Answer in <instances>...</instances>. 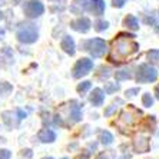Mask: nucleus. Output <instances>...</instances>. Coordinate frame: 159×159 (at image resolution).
Segmentation results:
<instances>
[{"instance_id": "f257e3e1", "label": "nucleus", "mask_w": 159, "mask_h": 159, "mask_svg": "<svg viewBox=\"0 0 159 159\" xmlns=\"http://www.w3.org/2000/svg\"><path fill=\"white\" fill-rule=\"evenodd\" d=\"M139 50V44L135 40H132V37H128L125 39V36H119L118 40L113 42V55H112V59H125L128 56L133 55Z\"/></svg>"}, {"instance_id": "2eb2a0df", "label": "nucleus", "mask_w": 159, "mask_h": 159, "mask_svg": "<svg viewBox=\"0 0 159 159\" xmlns=\"http://www.w3.org/2000/svg\"><path fill=\"white\" fill-rule=\"evenodd\" d=\"M123 25H125L128 29H130V30H138L139 29V22H138V19L135 17V16H132V15L126 16L125 20H123Z\"/></svg>"}, {"instance_id": "a878e982", "label": "nucleus", "mask_w": 159, "mask_h": 159, "mask_svg": "<svg viewBox=\"0 0 159 159\" xmlns=\"http://www.w3.org/2000/svg\"><path fill=\"white\" fill-rule=\"evenodd\" d=\"M116 109H118V106H116L115 103H113V105H111V106H109V107H106V109H105V115H106V116H111L112 113H113V112L116 111Z\"/></svg>"}, {"instance_id": "c756f323", "label": "nucleus", "mask_w": 159, "mask_h": 159, "mask_svg": "<svg viewBox=\"0 0 159 159\" xmlns=\"http://www.w3.org/2000/svg\"><path fill=\"white\" fill-rule=\"evenodd\" d=\"M6 83H2V85H0V95H3V88H6Z\"/></svg>"}, {"instance_id": "bb28decb", "label": "nucleus", "mask_w": 159, "mask_h": 159, "mask_svg": "<svg viewBox=\"0 0 159 159\" xmlns=\"http://www.w3.org/2000/svg\"><path fill=\"white\" fill-rule=\"evenodd\" d=\"M126 3V0H112L113 7H123V4Z\"/></svg>"}, {"instance_id": "ddd939ff", "label": "nucleus", "mask_w": 159, "mask_h": 159, "mask_svg": "<svg viewBox=\"0 0 159 159\" xmlns=\"http://www.w3.org/2000/svg\"><path fill=\"white\" fill-rule=\"evenodd\" d=\"M39 141L43 142V143H52V142L56 141V133L50 129H42L37 135Z\"/></svg>"}, {"instance_id": "dca6fc26", "label": "nucleus", "mask_w": 159, "mask_h": 159, "mask_svg": "<svg viewBox=\"0 0 159 159\" xmlns=\"http://www.w3.org/2000/svg\"><path fill=\"white\" fill-rule=\"evenodd\" d=\"M115 78L118 82H122V80H128V79L132 78V73H130L129 69H122V70H118L115 73Z\"/></svg>"}, {"instance_id": "393cba45", "label": "nucleus", "mask_w": 159, "mask_h": 159, "mask_svg": "<svg viewBox=\"0 0 159 159\" xmlns=\"http://www.w3.org/2000/svg\"><path fill=\"white\" fill-rule=\"evenodd\" d=\"M11 155V152L9 149H0V159H9Z\"/></svg>"}, {"instance_id": "cd10ccee", "label": "nucleus", "mask_w": 159, "mask_h": 159, "mask_svg": "<svg viewBox=\"0 0 159 159\" xmlns=\"http://www.w3.org/2000/svg\"><path fill=\"white\" fill-rule=\"evenodd\" d=\"M22 155L26 156V158H32V151H30V149H26V151H23Z\"/></svg>"}, {"instance_id": "f03ea898", "label": "nucleus", "mask_w": 159, "mask_h": 159, "mask_svg": "<svg viewBox=\"0 0 159 159\" xmlns=\"http://www.w3.org/2000/svg\"><path fill=\"white\" fill-rule=\"evenodd\" d=\"M158 79V72L155 67L149 66V65H141L138 67L136 80L139 83H152Z\"/></svg>"}, {"instance_id": "6ab92c4d", "label": "nucleus", "mask_w": 159, "mask_h": 159, "mask_svg": "<svg viewBox=\"0 0 159 159\" xmlns=\"http://www.w3.org/2000/svg\"><path fill=\"white\" fill-rule=\"evenodd\" d=\"M142 103L146 107H151L153 105V98L151 96V93H145L143 96H142Z\"/></svg>"}, {"instance_id": "473e14b6", "label": "nucleus", "mask_w": 159, "mask_h": 159, "mask_svg": "<svg viewBox=\"0 0 159 159\" xmlns=\"http://www.w3.org/2000/svg\"><path fill=\"white\" fill-rule=\"evenodd\" d=\"M155 93H156V98H158V99H159V86H158V88H156Z\"/></svg>"}, {"instance_id": "2f4dec72", "label": "nucleus", "mask_w": 159, "mask_h": 159, "mask_svg": "<svg viewBox=\"0 0 159 159\" xmlns=\"http://www.w3.org/2000/svg\"><path fill=\"white\" fill-rule=\"evenodd\" d=\"M3 36H4V30L0 29V39H3Z\"/></svg>"}, {"instance_id": "7c9ffc66", "label": "nucleus", "mask_w": 159, "mask_h": 159, "mask_svg": "<svg viewBox=\"0 0 159 159\" xmlns=\"http://www.w3.org/2000/svg\"><path fill=\"white\" fill-rule=\"evenodd\" d=\"M146 23H152V25H153L155 20H153V17H146Z\"/></svg>"}, {"instance_id": "a211bd4d", "label": "nucleus", "mask_w": 159, "mask_h": 159, "mask_svg": "<svg viewBox=\"0 0 159 159\" xmlns=\"http://www.w3.org/2000/svg\"><path fill=\"white\" fill-rule=\"evenodd\" d=\"M119 90V85H116V83H106V86H105V93H107V95H112V93H115Z\"/></svg>"}, {"instance_id": "412c9836", "label": "nucleus", "mask_w": 159, "mask_h": 159, "mask_svg": "<svg viewBox=\"0 0 159 159\" xmlns=\"http://www.w3.org/2000/svg\"><path fill=\"white\" fill-rule=\"evenodd\" d=\"M89 88H90V82L85 80V82H82V83H79V85H78V92L83 93V92H86Z\"/></svg>"}, {"instance_id": "5701e85b", "label": "nucleus", "mask_w": 159, "mask_h": 159, "mask_svg": "<svg viewBox=\"0 0 159 159\" xmlns=\"http://www.w3.org/2000/svg\"><path fill=\"white\" fill-rule=\"evenodd\" d=\"M115 158V155L112 153V152H102L99 156H98V159H113Z\"/></svg>"}, {"instance_id": "4468645a", "label": "nucleus", "mask_w": 159, "mask_h": 159, "mask_svg": "<svg viewBox=\"0 0 159 159\" xmlns=\"http://www.w3.org/2000/svg\"><path fill=\"white\" fill-rule=\"evenodd\" d=\"M70 118H72V122H79L82 119V111H80V106H79L78 102H72L70 103Z\"/></svg>"}, {"instance_id": "0eeeda50", "label": "nucleus", "mask_w": 159, "mask_h": 159, "mask_svg": "<svg viewBox=\"0 0 159 159\" xmlns=\"http://www.w3.org/2000/svg\"><path fill=\"white\" fill-rule=\"evenodd\" d=\"M139 116H141V111H136L135 107H129L128 111L122 112L119 122H125L126 126H132V125L136 123V120H138Z\"/></svg>"}, {"instance_id": "f704fd0d", "label": "nucleus", "mask_w": 159, "mask_h": 159, "mask_svg": "<svg viewBox=\"0 0 159 159\" xmlns=\"http://www.w3.org/2000/svg\"><path fill=\"white\" fill-rule=\"evenodd\" d=\"M43 159H53V158H50V156H49V158H43Z\"/></svg>"}, {"instance_id": "1a4fd4ad", "label": "nucleus", "mask_w": 159, "mask_h": 159, "mask_svg": "<svg viewBox=\"0 0 159 159\" xmlns=\"http://www.w3.org/2000/svg\"><path fill=\"white\" fill-rule=\"evenodd\" d=\"M149 138L145 136V135H138L133 141V148L135 151L139 152V153H145V152L149 151Z\"/></svg>"}, {"instance_id": "20e7f679", "label": "nucleus", "mask_w": 159, "mask_h": 159, "mask_svg": "<svg viewBox=\"0 0 159 159\" xmlns=\"http://www.w3.org/2000/svg\"><path fill=\"white\" fill-rule=\"evenodd\" d=\"M23 11L29 19H36L43 15L44 6L39 0H29V2H25V4H23Z\"/></svg>"}, {"instance_id": "7ed1b4c3", "label": "nucleus", "mask_w": 159, "mask_h": 159, "mask_svg": "<svg viewBox=\"0 0 159 159\" xmlns=\"http://www.w3.org/2000/svg\"><path fill=\"white\" fill-rule=\"evenodd\" d=\"M37 30L33 25H23L20 29L17 30V37L19 42H22V43H34L37 40Z\"/></svg>"}, {"instance_id": "6e6552de", "label": "nucleus", "mask_w": 159, "mask_h": 159, "mask_svg": "<svg viewBox=\"0 0 159 159\" xmlns=\"http://www.w3.org/2000/svg\"><path fill=\"white\" fill-rule=\"evenodd\" d=\"M85 9L90 13H93L95 16H102L105 11V2L103 0H89V3H86Z\"/></svg>"}, {"instance_id": "f8f14e48", "label": "nucleus", "mask_w": 159, "mask_h": 159, "mask_svg": "<svg viewBox=\"0 0 159 159\" xmlns=\"http://www.w3.org/2000/svg\"><path fill=\"white\" fill-rule=\"evenodd\" d=\"M60 46H62V49L67 53V55H70V56H73L75 52H76V50H75V49H76V46H75V40L72 39L70 36H65V37H63Z\"/></svg>"}, {"instance_id": "f3484780", "label": "nucleus", "mask_w": 159, "mask_h": 159, "mask_svg": "<svg viewBox=\"0 0 159 159\" xmlns=\"http://www.w3.org/2000/svg\"><path fill=\"white\" fill-rule=\"evenodd\" d=\"M99 141L103 145H111L113 142V135L111 132H107V130H102L99 135Z\"/></svg>"}, {"instance_id": "39448f33", "label": "nucleus", "mask_w": 159, "mask_h": 159, "mask_svg": "<svg viewBox=\"0 0 159 159\" xmlns=\"http://www.w3.org/2000/svg\"><path fill=\"white\" fill-rule=\"evenodd\" d=\"M86 50H89V53L93 57H102L106 53V42L103 39H92L86 43Z\"/></svg>"}, {"instance_id": "9b49d317", "label": "nucleus", "mask_w": 159, "mask_h": 159, "mask_svg": "<svg viewBox=\"0 0 159 159\" xmlns=\"http://www.w3.org/2000/svg\"><path fill=\"white\" fill-rule=\"evenodd\" d=\"M89 100L93 103V106H100L105 100V92L100 88L93 89V92L90 93V96H89Z\"/></svg>"}, {"instance_id": "9d476101", "label": "nucleus", "mask_w": 159, "mask_h": 159, "mask_svg": "<svg viewBox=\"0 0 159 159\" xmlns=\"http://www.w3.org/2000/svg\"><path fill=\"white\" fill-rule=\"evenodd\" d=\"M70 27L73 30H76V32L86 33V32L90 29V20H89L88 17H79L70 23Z\"/></svg>"}, {"instance_id": "423d86ee", "label": "nucleus", "mask_w": 159, "mask_h": 159, "mask_svg": "<svg viewBox=\"0 0 159 159\" xmlns=\"http://www.w3.org/2000/svg\"><path fill=\"white\" fill-rule=\"evenodd\" d=\"M92 67H93V62L90 59H88V57H83V59L78 60L73 67V78L79 79L82 76H85V75H88L89 72L92 70Z\"/></svg>"}, {"instance_id": "b1692460", "label": "nucleus", "mask_w": 159, "mask_h": 159, "mask_svg": "<svg viewBox=\"0 0 159 159\" xmlns=\"http://www.w3.org/2000/svg\"><path fill=\"white\" fill-rule=\"evenodd\" d=\"M138 93H139V89H138V88H132V89H128V90H126V96H128V98H133V96H136Z\"/></svg>"}, {"instance_id": "4be33fe9", "label": "nucleus", "mask_w": 159, "mask_h": 159, "mask_svg": "<svg viewBox=\"0 0 159 159\" xmlns=\"http://www.w3.org/2000/svg\"><path fill=\"white\" fill-rule=\"evenodd\" d=\"M148 57H149V60H152V62L159 60V50H156V49L149 50V52H148Z\"/></svg>"}, {"instance_id": "72a5a7b5", "label": "nucleus", "mask_w": 159, "mask_h": 159, "mask_svg": "<svg viewBox=\"0 0 159 159\" xmlns=\"http://www.w3.org/2000/svg\"><path fill=\"white\" fill-rule=\"evenodd\" d=\"M2 17H3V15H2V11H0V20H2Z\"/></svg>"}, {"instance_id": "aec40b11", "label": "nucleus", "mask_w": 159, "mask_h": 159, "mask_svg": "<svg viewBox=\"0 0 159 159\" xmlns=\"http://www.w3.org/2000/svg\"><path fill=\"white\" fill-rule=\"evenodd\" d=\"M107 26H109V23H107L106 20H98L96 25H95V29H96L98 32H103V30L107 29Z\"/></svg>"}, {"instance_id": "c85d7f7f", "label": "nucleus", "mask_w": 159, "mask_h": 159, "mask_svg": "<svg viewBox=\"0 0 159 159\" xmlns=\"http://www.w3.org/2000/svg\"><path fill=\"white\" fill-rule=\"evenodd\" d=\"M17 115H19V119H25V118H26V113H25L23 111H20V109L17 111Z\"/></svg>"}]
</instances>
